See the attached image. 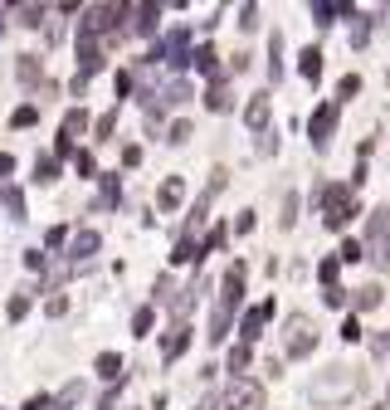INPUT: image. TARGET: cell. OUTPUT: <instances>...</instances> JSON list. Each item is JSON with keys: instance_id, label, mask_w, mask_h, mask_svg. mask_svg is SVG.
I'll return each mask as SVG.
<instances>
[{"instance_id": "cell-41", "label": "cell", "mask_w": 390, "mask_h": 410, "mask_svg": "<svg viewBox=\"0 0 390 410\" xmlns=\"http://www.w3.org/2000/svg\"><path fill=\"white\" fill-rule=\"evenodd\" d=\"M239 25L254 30V25H259V6H244V10H239Z\"/></svg>"}, {"instance_id": "cell-3", "label": "cell", "mask_w": 390, "mask_h": 410, "mask_svg": "<svg viewBox=\"0 0 390 410\" xmlns=\"http://www.w3.org/2000/svg\"><path fill=\"white\" fill-rule=\"evenodd\" d=\"M283 342H288V356H307V352L317 347V323H312L307 313H293V318L283 323Z\"/></svg>"}, {"instance_id": "cell-10", "label": "cell", "mask_w": 390, "mask_h": 410, "mask_svg": "<svg viewBox=\"0 0 390 410\" xmlns=\"http://www.w3.org/2000/svg\"><path fill=\"white\" fill-rule=\"evenodd\" d=\"M244 122H249L254 132H263V127H268V93H254V98H249V108H244Z\"/></svg>"}, {"instance_id": "cell-34", "label": "cell", "mask_w": 390, "mask_h": 410, "mask_svg": "<svg viewBox=\"0 0 390 410\" xmlns=\"http://www.w3.org/2000/svg\"><path fill=\"white\" fill-rule=\"evenodd\" d=\"M322 298H327V308H347V288H337V283H332Z\"/></svg>"}, {"instance_id": "cell-33", "label": "cell", "mask_w": 390, "mask_h": 410, "mask_svg": "<svg viewBox=\"0 0 390 410\" xmlns=\"http://www.w3.org/2000/svg\"><path fill=\"white\" fill-rule=\"evenodd\" d=\"M25 313H30V293H15V298H10V318L20 323Z\"/></svg>"}, {"instance_id": "cell-30", "label": "cell", "mask_w": 390, "mask_h": 410, "mask_svg": "<svg viewBox=\"0 0 390 410\" xmlns=\"http://www.w3.org/2000/svg\"><path fill=\"white\" fill-rule=\"evenodd\" d=\"M278 220H283V230H293V220H298V195H283V215H278Z\"/></svg>"}, {"instance_id": "cell-4", "label": "cell", "mask_w": 390, "mask_h": 410, "mask_svg": "<svg viewBox=\"0 0 390 410\" xmlns=\"http://www.w3.org/2000/svg\"><path fill=\"white\" fill-rule=\"evenodd\" d=\"M127 15V6H88L83 10V25H78V34H107V30H118V20Z\"/></svg>"}, {"instance_id": "cell-24", "label": "cell", "mask_w": 390, "mask_h": 410, "mask_svg": "<svg viewBox=\"0 0 390 410\" xmlns=\"http://www.w3.org/2000/svg\"><path fill=\"white\" fill-rule=\"evenodd\" d=\"M15 20H20V25H30V30H34V25H39V20H44V6H15Z\"/></svg>"}, {"instance_id": "cell-27", "label": "cell", "mask_w": 390, "mask_h": 410, "mask_svg": "<svg viewBox=\"0 0 390 410\" xmlns=\"http://www.w3.org/2000/svg\"><path fill=\"white\" fill-rule=\"evenodd\" d=\"M186 98H191V83H181V78L166 83V93H161V102H186Z\"/></svg>"}, {"instance_id": "cell-49", "label": "cell", "mask_w": 390, "mask_h": 410, "mask_svg": "<svg viewBox=\"0 0 390 410\" xmlns=\"http://www.w3.org/2000/svg\"><path fill=\"white\" fill-rule=\"evenodd\" d=\"M195 410H215V396H205V400H200V405H195Z\"/></svg>"}, {"instance_id": "cell-31", "label": "cell", "mask_w": 390, "mask_h": 410, "mask_svg": "<svg viewBox=\"0 0 390 410\" xmlns=\"http://www.w3.org/2000/svg\"><path fill=\"white\" fill-rule=\"evenodd\" d=\"M249 356H254V352H249V342H244V347H235V352H230V371H244V367H249Z\"/></svg>"}, {"instance_id": "cell-8", "label": "cell", "mask_w": 390, "mask_h": 410, "mask_svg": "<svg viewBox=\"0 0 390 410\" xmlns=\"http://www.w3.org/2000/svg\"><path fill=\"white\" fill-rule=\"evenodd\" d=\"M239 298H244V264H235L230 274H225V293H219V308H239Z\"/></svg>"}, {"instance_id": "cell-14", "label": "cell", "mask_w": 390, "mask_h": 410, "mask_svg": "<svg viewBox=\"0 0 390 410\" xmlns=\"http://www.w3.org/2000/svg\"><path fill=\"white\" fill-rule=\"evenodd\" d=\"M268 313H273V303H263V308H254V313H244V342H254V337L263 332Z\"/></svg>"}, {"instance_id": "cell-38", "label": "cell", "mask_w": 390, "mask_h": 410, "mask_svg": "<svg viewBox=\"0 0 390 410\" xmlns=\"http://www.w3.org/2000/svg\"><path fill=\"white\" fill-rule=\"evenodd\" d=\"M356 259H361V244L347 239V244H342V264H356Z\"/></svg>"}, {"instance_id": "cell-21", "label": "cell", "mask_w": 390, "mask_h": 410, "mask_svg": "<svg viewBox=\"0 0 390 410\" xmlns=\"http://www.w3.org/2000/svg\"><path fill=\"white\" fill-rule=\"evenodd\" d=\"M298 69H303L307 83H317V74H322V54H317V49H303V64H298Z\"/></svg>"}, {"instance_id": "cell-32", "label": "cell", "mask_w": 390, "mask_h": 410, "mask_svg": "<svg viewBox=\"0 0 390 410\" xmlns=\"http://www.w3.org/2000/svg\"><path fill=\"white\" fill-rule=\"evenodd\" d=\"M34 118H39V108H34V102H25V108H15V118H10V122H15V127H30Z\"/></svg>"}, {"instance_id": "cell-26", "label": "cell", "mask_w": 390, "mask_h": 410, "mask_svg": "<svg viewBox=\"0 0 390 410\" xmlns=\"http://www.w3.org/2000/svg\"><path fill=\"white\" fill-rule=\"evenodd\" d=\"M191 64L200 69V74H215V49L205 44V49H195V54H191Z\"/></svg>"}, {"instance_id": "cell-2", "label": "cell", "mask_w": 390, "mask_h": 410, "mask_svg": "<svg viewBox=\"0 0 390 410\" xmlns=\"http://www.w3.org/2000/svg\"><path fill=\"white\" fill-rule=\"evenodd\" d=\"M356 386H361V376H356L351 367H332L327 376L312 381V400H342V396H351Z\"/></svg>"}, {"instance_id": "cell-46", "label": "cell", "mask_w": 390, "mask_h": 410, "mask_svg": "<svg viewBox=\"0 0 390 410\" xmlns=\"http://www.w3.org/2000/svg\"><path fill=\"white\" fill-rule=\"evenodd\" d=\"M49 405H54L49 396H30V400H25V410H49Z\"/></svg>"}, {"instance_id": "cell-45", "label": "cell", "mask_w": 390, "mask_h": 410, "mask_svg": "<svg viewBox=\"0 0 390 410\" xmlns=\"http://www.w3.org/2000/svg\"><path fill=\"white\" fill-rule=\"evenodd\" d=\"M342 337H347V342H356V337H361V323H356V318H347V327H342Z\"/></svg>"}, {"instance_id": "cell-16", "label": "cell", "mask_w": 390, "mask_h": 410, "mask_svg": "<svg viewBox=\"0 0 390 410\" xmlns=\"http://www.w3.org/2000/svg\"><path fill=\"white\" fill-rule=\"evenodd\" d=\"M83 127H88V113H83V108H74V113H64V132H59V137H64V142H74V137H83Z\"/></svg>"}, {"instance_id": "cell-15", "label": "cell", "mask_w": 390, "mask_h": 410, "mask_svg": "<svg viewBox=\"0 0 390 410\" xmlns=\"http://www.w3.org/2000/svg\"><path fill=\"white\" fill-rule=\"evenodd\" d=\"M181 195H186V186L171 176V181H166L161 186V195H156V205H161V211H176V205H181Z\"/></svg>"}, {"instance_id": "cell-37", "label": "cell", "mask_w": 390, "mask_h": 410, "mask_svg": "<svg viewBox=\"0 0 390 410\" xmlns=\"http://www.w3.org/2000/svg\"><path fill=\"white\" fill-rule=\"evenodd\" d=\"M317 274H322V283L332 288V283H337V259H322V269H317Z\"/></svg>"}, {"instance_id": "cell-11", "label": "cell", "mask_w": 390, "mask_h": 410, "mask_svg": "<svg viewBox=\"0 0 390 410\" xmlns=\"http://www.w3.org/2000/svg\"><path fill=\"white\" fill-rule=\"evenodd\" d=\"M98 244H102V239H98V230H78V235H74V244H69L74 264H78V259H88V254H98Z\"/></svg>"}, {"instance_id": "cell-20", "label": "cell", "mask_w": 390, "mask_h": 410, "mask_svg": "<svg viewBox=\"0 0 390 410\" xmlns=\"http://www.w3.org/2000/svg\"><path fill=\"white\" fill-rule=\"evenodd\" d=\"M171 259H176V264H191V259H200V244H195L191 235H181V239H176V254H171Z\"/></svg>"}, {"instance_id": "cell-29", "label": "cell", "mask_w": 390, "mask_h": 410, "mask_svg": "<svg viewBox=\"0 0 390 410\" xmlns=\"http://www.w3.org/2000/svg\"><path fill=\"white\" fill-rule=\"evenodd\" d=\"M20 78H25V83L39 78V59H34V54H20Z\"/></svg>"}, {"instance_id": "cell-17", "label": "cell", "mask_w": 390, "mask_h": 410, "mask_svg": "<svg viewBox=\"0 0 390 410\" xmlns=\"http://www.w3.org/2000/svg\"><path fill=\"white\" fill-rule=\"evenodd\" d=\"M98 376L122 381V356H118V352H102V356H98Z\"/></svg>"}, {"instance_id": "cell-40", "label": "cell", "mask_w": 390, "mask_h": 410, "mask_svg": "<svg viewBox=\"0 0 390 410\" xmlns=\"http://www.w3.org/2000/svg\"><path fill=\"white\" fill-rule=\"evenodd\" d=\"M44 313H49V318H64V313H69V298H49Z\"/></svg>"}, {"instance_id": "cell-1", "label": "cell", "mask_w": 390, "mask_h": 410, "mask_svg": "<svg viewBox=\"0 0 390 410\" xmlns=\"http://www.w3.org/2000/svg\"><path fill=\"white\" fill-rule=\"evenodd\" d=\"M322 220H327V230H342L351 215H356V195H351V186H322Z\"/></svg>"}, {"instance_id": "cell-13", "label": "cell", "mask_w": 390, "mask_h": 410, "mask_svg": "<svg viewBox=\"0 0 390 410\" xmlns=\"http://www.w3.org/2000/svg\"><path fill=\"white\" fill-rule=\"evenodd\" d=\"M205 102H210V113H230V108H235V93H230L225 83H210Z\"/></svg>"}, {"instance_id": "cell-42", "label": "cell", "mask_w": 390, "mask_h": 410, "mask_svg": "<svg viewBox=\"0 0 390 410\" xmlns=\"http://www.w3.org/2000/svg\"><path fill=\"white\" fill-rule=\"evenodd\" d=\"M132 327H137V332H147V327H151V308H137V318H132Z\"/></svg>"}, {"instance_id": "cell-22", "label": "cell", "mask_w": 390, "mask_h": 410, "mask_svg": "<svg viewBox=\"0 0 390 410\" xmlns=\"http://www.w3.org/2000/svg\"><path fill=\"white\" fill-rule=\"evenodd\" d=\"M0 200H6V211H10V215H15V220H20V215H25V195H20V191H15V186H0Z\"/></svg>"}, {"instance_id": "cell-35", "label": "cell", "mask_w": 390, "mask_h": 410, "mask_svg": "<svg viewBox=\"0 0 390 410\" xmlns=\"http://www.w3.org/2000/svg\"><path fill=\"white\" fill-rule=\"evenodd\" d=\"M366 39H371V25H366V20H356V30H351V44H356V49H366Z\"/></svg>"}, {"instance_id": "cell-18", "label": "cell", "mask_w": 390, "mask_h": 410, "mask_svg": "<svg viewBox=\"0 0 390 410\" xmlns=\"http://www.w3.org/2000/svg\"><path fill=\"white\" fill-rule=\"evenodd\" d=\"M78 400H83V386H78V381H69L59 396H54V405H49V410H74Z\"/></svg>"}, {"instance_id": "cell-19", "label": "cell", "mask_w": 390, "mask_h": 410, "mask_svg": "<svg viewBox=\"0 0 390 410\" xmlns=\"http://www.w3.org/2000/svg\"><path fill=\"white\" fill-rule=\"evenodd\" d=\"M225 332H230V308H215V318H210V342H225Z\"/></svg>"}, {"instance_id": "cell-23", "label": "cell", "mask_w": 390, "mask_h": 410, "mask_svg": "<svg viewBox=\"0 0 390 410\" xmlns=\"http://www.w3.org/2000/svg\"><path fill=\"white\" fill-rule=\"evenodd\" d=\"M34 176H39L44 186H49L54 176H59V157H39V162H34Z\"/></svg>"}, {"instance_id": "cell-6", "label": "cell", "mask_w": 390, "mask_h": 410, "mask_svg": "<svg viewBox=\"0 0 390 410\" xmlns=\"http://www.w3.org/2000/svg\"><path fill=\"white\" fill-rule=\"evenodd\" d=\"M312 147H327L332 142V132H337V108H332V102H322V108L312 113Z\"/></svg>"}, {"instance_id": "cell-25", "label": "cell", "mask_w": 390, "mask_h": 410, "mask_svg": "<svg viewBox=\"0 0 390 410\" xmlns=\"http://www.w3.org/2000/svg\"><path fill=\"white\" fill-rule=\"evenodd\" d=\"M93 132H98V142H107V137H113V132H118V108H113V113H102Z\"/></svg>"}, {"instance_id": "cell-44", "label": "cell", "mask_w": 390, "mask_h": 410, "mask_svg": "<svg viewBox=\"0 0 390 410\" xmlns=\"http://www.w3.org/2000/svg\"><path fill=\"white\" fill-rule=\"evenodd\" d=\"M219 244H225V225H215V230H210V239H205V249H219Z\"/></svg>"}, {"instance_id": "cell-50", "label": "cell", "mask_w": 390, "mask_h": 410, "mask_svg": "<svg viewBox=\"0 0 390 410\" xmlns=\"http://www.w3.org/2000/svg\"><path fill=\"white\" fill-rule=\"evenodd\" d=\"M0 25H6V20H0Z\"/></svg>"}, {"instance_id": "cell-7", "label": "cell", "mask_w": 390, "mask_h": 410, "mask_svg": "<svg viewBox=\"0 0 390 410\" xmlns=\"http://www.w3.org/2000/svg\"><path fill=\"white\" fill-rule=\"evenodd\" d=\"M78 64H83V78L102 69V44L93 34H78Z\"/></svg>"}, {"instance_id": "cell-39", "label": "cell", "mask_w": 390, "mask_h": 410, "mask_svg": "<svg viewBox=\"0 0 390 410\" xmlns=\"http://www.w3.org/2000/svg\"><path fill=\"white\" fill-rule=\"evenodd\" d=\"M371 254H376L380 269H390V239H385V244H371Z\"/></svg>"}, {"instance_id": "cell-28", "label": "cell", "mask_w": 390, "mask_h": 410, "mask_svg": "<svg viewBox=\"0 0 390 410\" xmlns=\"http://www.w3.org/2000/svg\"><path fill=\"white\" fill-rule=\"evenodd\" d=\"M376 303H380V288H376V283H366V288L356 293V308H361V313H371Z\"/></svg>"}, {"instance_id": "cell-48", "label": "cell", "mask_w": 390, "mask_h": 410, "mask_svg": "<svg viewBox=\"0 0 390 410\" xmlns=\"http://www.w3.org/2000/svg\"><path fill=\"white\" fill-rule=\"evenodd\" d=\"M98 410H118V391H107V396L98 400Z\"/></svg>"}, {"instance_id": "cell-9", "label": "cell", "mask_w": 390, "mask_h": 410, "mask_svg": "<svg viewBox=\"0 0 390 410\" xmlns=\"http://www.w3.org/2000/svg\"><path fill=\"white\" fill-rule=\"evenodd\" d=\"M186 347H191V327H186V323H176L171 332L161 337V356H166V362H176V356H181Z\"/></svg>"}, {"instance_id": "cell-36", "label": "cell", "mask_w": 390, "mask_h": 410, "mask_svg": "<svg viewBox=\"0 0 390 410\" xmlns=\"http://www.w3.org/2000/svg\"><path fill=\"white\" fill-rule=\"evenodd\" d=\"M337 93H342V98H356V93H361V78H356V74H347V78H342V88H337Z\"/></svg>"}, {"instance_id": "cell-5", "label": "cell", "mask_w": 390, "mask_h": 410, "mask_svg": "<svg viewBox=\"0 0 390 410\" xmlns=\"http://www.w3.org/2000/svg\"><path fill=\"white\" fill-rule=\"evenodd\" d=\"M225 405H230V410H263V386H254V381L235 376V381H230V391H225Z\"/></svg>"}, {"instance_id": "cell-12", "label": "cell", "mask_w": 390, "mask_h": 410, "mask_svg": "<svg viewBox=\"0 0 390 410\" xmlns=\"http://www.w3.org/2000/svg\"><path fill=\"white\" fill-rule=\"evenodd\" d=\"M132 15H137V20H132L127 30H132V34H151V30H156V15H161V10H156V6H132Z\"/></svg>"}, {"instance_id": "cell-43", "label": "cell", "mask_w": 390, "mask_h": 410, "mask_svg": "<svg viewBox=\"0 0 390 410\" xmlns=\"http://www.w3.org/2000/svg\"><path fill=\"white\" fill-rule=\"evenodd\" d=\"M74 166H78V176H93V157H88V151H78Z\"/></svg>"}, {"instance_id": "cell-47", "label": "cell", "mask_w": 390, "mask_h": 410, "mask_svg": "<svg viewBox=\"0 0 390 410\" xmlns=\"http://www.w3.org/2000/svg\"><path fill=\"white\" fill-rule=\"evenodd\" d=\"M15 171V157H10V151H0V176H10Z\"/></svg>"}]
</instances>
